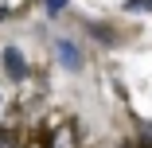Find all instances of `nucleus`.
Instances as JSON below:
<instances>
[{"instance_id":"f257e3e1","label":"nucleus","mask_w":152,"mask_h":148,"mask_svg":"<svg viewBox=\"0 0 152 148\" xmlns=\"http://www.w3.org/2000/svg\"><path fill=\"white\" fill-rule=\"evenodd\" d=\"M4 66H8V78H16V82H20V78H27V63H23V55H20L16 47H8V51H4Z\"/></svg>"},{"instance_id":"f03ea898","label":"nucleus","mask_w":152,"mask_h":148,"mask_svg":"<svg viewBox=\"0 0 152 148\" xmlns=\"http://www.w3.org/2000/svg\"><path fill=\"white\" fill-rule=\"evenodd\" d=\"M55 51H58V58H63V66H70V70H78V66H82L78 51H74V47H70L66 39H58V43H55Z\"/></svg>"},{"instance_id":"7ed1b4c3","label":"nucleus","mask_w":152,"mask_h":148,"mask_svg":"<svg viewBox=\"0 0 152 148\" xmlns=\"http://www.w3.org/2000/svg\"><path fill=\"white\" fill-rule=\"evenodd\" d=\"M125 8H129V12H152V0H129Z\"/></svg>"},{"instance_id":"20e7f679","label":"nucleus","mask_w":152,"mask_h":148,"mask_svg":"<svg viewBox=\"0 0 152 148\" xmlns=\"http://www.w3.org/2000/svg\"><path fill=\"white\" fill-rule=\"evenodd\" d=\"M43 4H47V12L55 16V12H63V8H66V0H43Z\"/></svg>"},{"instance_id":"39448f33","label":"nucleus","mask_w":152,"mask_h":148,"mask_svg":"<svg viewBox=\"0 0 152 148\" xmlns=\"http://www.w3.org/2000/svg\"><path fill=\"white\" fill-rule=\"evenodd\" d=\"M144 140H148V144H152V125H144Z\"/></svg>"}]
</instances>
